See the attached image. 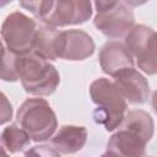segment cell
Here are the masks:
<instances>
[{
  "instance_id": "cell-8",
  "label": "cell",
  "mask_w": 157,
  "mask_h": 157,
  "mask_svg": "<svg viewBox=\"0 0 157 157\" xmlns=\"http://www.w3.org/2000/svg\"><path fill=\"white\" fill-rule=\"evenodd\" d=\"M96 49L92 37L82 29H65L59 31L55 39L56 59H65L70 61H81L90 58Z\"/></svg>"
},
{
  "instance_id": "cell-17",
  "label": "cell",
  "mask_w": 157,
  "mask_h": 157,
  "mask_svg": "<svg viewBox=\"0 0 157 157\" xmlns=\"http://www.w3.org/2000/svg\"><path fill=\"white\" fill-rule=\"evenodd\" d=\"M25 157H61L52 145H36L25 152Z\"/></svg>"
},
{
  "instance_id": "cell-14",
  "label": "cell",
  "mask_w": 157,
  "mask_h": 157,
  "mask_svg": "<svg viewBox=\"0 0 157 157\" xmlns=\"http://www.w3.org/2000/svg\"><path fill=\"white\" fill-rule=\"evenodd\" d=\"M58 33H59V29L55 27H49L45 25L38 26L32 52L48 61L56 60L54 45H55V39Z\"/></svg>"
},
{
  "instance_id": "cell-11",
  "label": "cell",
  "mask_w": 157,
  "mask_h": 157,
  "mask_svg": "<svg viewBox=\"0 0 157 157\" xmlns=\"http://www.w3.org/2000/svg\"><path fill=\"white\" fill-rule=\"evenodd\" d=\"M147 142L137 134L118 129L107 142V153L112 157H145Z\"/></svg>"
},
{
  "instance_id": "cell-4",
  "label": "cell",
  "mask_w": 157,
  "mask_h": 157,
  "mask_svg": "<svg viewBox=\"0 0 157 157\" xmlns=\"http://www.w3.org/2000/svg\"><path fill=\"white\" fill-rule=\"evenodd\" d=\"M16 121L34 142L52 139L58 128L56 115L44 98H27L17 109Z\"/></svg>"
},
{
  "instance_id": "cell-2",
  "label": "cell",
  "mask_w": 157,
  "mask_h": 157,
  "mask_svg": "<svg viewBox=\"0 0 157 157\" xmlns=\"http://www.w3.org/2000/svg\"><path fill=\"white\" fill-rule=\"evenodd\" d=\"M90 96L97 108L92 113L94 123L107 131L118 129L126 114V101L114 81L99 77L90 85Z\"/></svg>"
},
{
  "instance_id": "cell-5",
  "label": "cell",
  "mask_w": 157,
  "mask_h": 157,
  "mask_svg": "<svg viewBox=\"0 0 157 157\" xmlns=\"http://www.w3.org/2000/svg\"><path fill=\"white\" fill-rule=\"evenodd\" d=\"M94 27L107 38L119 39L135 26V17L128 2L120 0H97L94 2Z\"/></svg>"
},
{
  "instance_id": "cell-21",
  "label": "cell",
  "mask_w": 157,
  "mask_h": 157,
  "mask_svg": "<svg viewBox=\"0 0 157 157\" xmlns=\"http://www.w3.org/2000/svg\"><path fill=\"white\" fill-rule=\"evenodd\" d=\"M148 157H152V156H148Z\"/></svg>"
},
{
  "instance_id": "cell-3",
  "label": "cell",
  "mask_w": 157,
  "mask_h": 157,
  "mask_svg": "<svg viewBox=\"0 0 157 157\" xmlns=\"http://www.w3.org/2000/svg\"><path fill=\"white\" fill-rule=\"evenodd\" d=\"M17 75L23 90L33 96H50L60 83L55 66L33 52L18 55Z\"/></svg>"
},
{
  "instance_id": "cell-15",
  "label": "cell",
  "mask_w": 157,
  "mask_h": 157,
  "mask_svg": "<svg viewBox=\"0 0 157 157\" xmlns=\"http://www.w3.org/2000/svg\"><path fill=\"white\" fill-rule=\"evenodd\" d=\"M1 145L5 151L9 153H17L25 150L32 141L29 135L18 125V124H10L1 131Z\"/></svg>"
},
{
  "instance_id": "cell-7",
  "label": "cell",
  "mask_w": 157,
  "mask_h": 157,
  "mask_svg": "<svg viewBox=\"0 0 157 157\" xmlns=\"http://www.w3.org/2000/svg\"><path fill=\"white\" fill-rule=\"evenodd\" d=\"M124 44L141 71L147 75L157 74V32L148 26L135 25L124 37Z\"/></svg>"
},
{
  "instance_id": "cell-19",
  "label": "cell",
  "mask_w": 157,
  "mask_h": 157,
  "mask_svg": "<svg viewBox=\"0 0 157 157\" xmlns=\"http://www.w3.org/2000/svg\"><path fill=\"white\" fill-rule=\"evenodd\" d=\"M151 103H152V108L155 110V113L157 114V90L152 93V98H151Z\"/></svg>"
},
{
  "instance_id": "cell-1",
  "label": "cell",
  "mask_w": 157,
  "mask_h": 157,
  "mask_svg": "<svg viewBox=\"0 0 157 157\" xmlns=\"http://www.w3.org/2000/svg\"><path fill=\"white\" fill-rule=\"evenodd\" d=\"M20 5L43 25L55 28L85 23L91 18L93 11L92 2L88 0L21 1Z\"/></svg>"
},
{
  "instance_id": "cell-13",
  "label": "cell",
  "mask_w": 157,
  "mask_h": 157,
  "mask_svg": "<svg viewBox=\"0 0 157 157\" xmlns=\"http://www.w3.org/2000/svg\"><path fill=\"white\" fill-rule=\"evenodd\" d=\"M118 129L130 130L148 142L153 136L155 124L152 117L147 112L142 109H132L126 112L125 118Z\"/></svg>"
},
{
  "instance_id": "cell-10",
  "label": "cell",
  "mask_w": 157,
  "mask_h": 157,
  "mask_svg": "<svg viewBox=\"0 0 157 157\" xmlns=\"http://www.w3.org/2000/svg\"><path fill=\"white\" fill-rule=\"evenodd\" d=\"M98 59L102 71L112 77L125 69L134 67V56L125 44L117 40L104 43L99 50Z\"/></svg>"
},
{
  "instance_id": "cell-20",
  "label": "cell",
  "mask_w": 157,
  "mask_h": 157,
  "mask_svg": "<svg viewBox=\"0 0 157 157\" xmlns=\"http://www.w3.org/2000/svg\"><path fill=\"white\" fill-rule=\"evenodd\" d=\"M101 157H112V156H110L109 153H107V152H105V153H103V155H102Z\"/></svg>"
},
{
  "instance_id": "cell-18",
  "label": "cell",
  "mask_w": 157,
  "mask_h": 157,
  "mask_svg": "<svg viewBox=\"0 0 157 157\" xmlns=\"http://www.w3.org/2000/svg\"><path fill=\"white\" fill-rule=\"evenodd\" d=\"M12 117V108L11 104L7 102L6 96L2 94V112H1V124H5L6 121H9Z\"/></svg>"
},
{
  "instance_id": "cell-9",
  "label": "cell",
  "mask_w": 157,
  "mask_h": 157,
  "mask_svg": "<svg viewBox=\"0 0 157 157\" xmlns=\"http://www.w3.org/2000/svg\"><path fill=\"white\" fill-rule=\"evenodd\" d=\"M118 90L131 104H145L148 99L150 86L147 78L134 67L125 69L114 76Z\"/></svg>"
},
{
  "instance_id": "cell-16",
  "label": "cell",
  "mask_w": 157,
  "mask_h": 157,
  "mask_svg": "<svg viewBox=\"0 0 157 157\" xmlns=\"http://www.w3.org/2000/svg\"><path fill=\"white\" fill-rule=\"evenodd\" d=\"M17 58H18L17 54L10 52L2 44V59H1V80L2 81L15 82L18 80Z\"/></svg>"
},
{
  "instance_id": "cell-12",
  "label": "cell",
  "mask_w": 157,
  "mask_h": 157,
  "mask_svg": "<svg viewBox=\"0 0 157 157\" xmlns=\"http://www.w3.org/2000/svg\"><path fill=\"white\" fill-rule=\"evenodd\" d=\"M52 146L63 155H74L81 151L87 142L85 126L64 125L50 139Z\"/></svg>"
},
{
  "instance_id": "cell-6",
  "label": "cell",
  "mask_w": 157,
  "mask_h": 157,
  "mask_svg": "<svg viewBox=\"0 0 157 157\" xmlns=\"http://www.w3.org/2000/svg\"><path fill=\"white\" fill-rule=\"evenodd\" d=\"M37 22L21 11H13L6 16L1 25L2 44L10 52L25 55L33 50Z\"/></svg>"
}]
</instances>
